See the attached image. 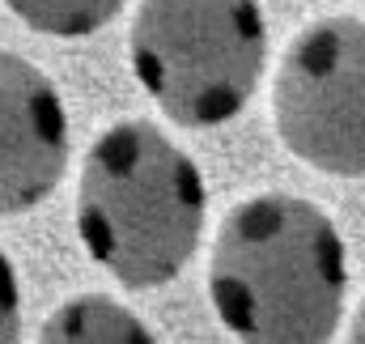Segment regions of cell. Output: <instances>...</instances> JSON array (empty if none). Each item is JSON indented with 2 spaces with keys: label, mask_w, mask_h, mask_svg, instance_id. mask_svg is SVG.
I'll use <instances>...</instances> for the list:
<instances>
[{
  "label": "cell",
  "mask_w": 365,
  "mask_h": 344,
  "mask_svg": "<svg viewBox=\"0 0 365 344\" xmlns=\"http://www.w3.org/2000/svg\"><path fill=\"white\" fill-rule=\"evenodd\" d=\"M276 132L293 158L323 174H365V21L306 26L276 73Z\"/></svg>",
  "instance_id": "4"
},
{
  "label": "cell",
  "mask_w": 365,
  "mask_h": 344,
  "mask_svg": "<svg viewBox=\"0 0 365 344\" xmlns=\"http://www.w3.org/2000/svg\"><path fill=\"white\" fill-rule=\"evenodd\" d=\"M349 340L365 344V302L357 306V315H353V323H349Z\"/></svg>",
  "instance_id": "9"
},
{
  "label": "cell",
  "mask_w": 365,
  "mask_h": 344,
  "mask_svg": "<svg viewBox=\"0 0 365 344\" xmlns=\"http://www.w3.org/2000/svg\"><path fill=\"white\" fill-rule=\"evenodd\" d=\"M204 208L195 162L145 119L106 128L86 153L77 230L86 251L128 289L179 276L200 247Z\"/></svg>",
  "instance_id": "2"
},
{
  "label": "cell",
  "mask_w": 365,
  "mask_h": 344,
  "mask_svg": "<svg viewBox=\"0 0 365 344\" xmlns=\"http://www.w3.org/2000/svg\"><path fill=\"white\" fill-rule=\"evenodd\" d=\"M17 332H21V293H17L13 263L0 251V344L17 340Z\"/></svg>",
  "instance_id": "8"
},
{
  "label": "cell",
  "mask_w": 365,
  "mask_h": 344,
  "mask_svg": "<svg viewBox=\"0 0 365 344\" xmlns=\"http://www.w3.org/2000/svg\"><path fill=\"white\" fill-rule=\"evenodd\" d=\"M68 166V111L30 60L0 51V217L43 204Z\"/></svg>",
  "instance_id": "5"
},
{
  "label": "cell",
  "mask_w": 365,
  "mask_h": 344,
  "mask_svg": "<svg viewBox=\"0 0 365 344\" xmlns=\"http://www.w3.org/2000/svg\"><path fill=\"white\" fill-rule=\"evenodd\" d=\"M38 340H47V344H149L153 332L132 310H123V306H115V302H106L98 293H86V298L60 306L43 323Z\"/></svg>",
  "instance_id": "6"
},
{
  "label": "cell",
  "mask_w": 365,
  "mask_h": 344,
  "mask_svg": "<svg viewBox=\"0 0 365 344\" xmlns=\"http://www.w3.org/2000/svg\"><path fill=\"white\" fill-rule=\"evenodd\" d=\"M4 4L38 34H56V39L93 34L123 9V0H4Z\"/></svg>",
  "instance_id": "7"
},
{
  "label": "cell",
  "mask_w": 365,
  "mask_h": 344,
  "mask_svg": "<svg viewBox=\"0 0 365 344\" xmlns=\"http://www.w3.org/2000/svg\"><path fill=\"white\" fill-rule=\"evenodd\" d=\"M349 251L336 221L297 196H255L230 208L212 243L208 298L251 344H319L340 328Z\"/></svg>",
  "instance_id": "1"
},
{
  "label": "cell",
  "mask_w": 365,
  "mask_h": 344,
  "mask_svg": "<svg viewBox=\"0 0 365 344\" xmlns=\"http://www.w3.org/2000/svg\"><path fill=\"white\" fill-rule=\"evenodd\" d=\"M268 21L259 0H140L132 73L179 128L234 119L259 86Z\"/></svg>",
  "instance_id": "3"
}]
</instances>
